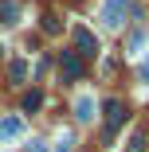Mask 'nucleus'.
<instances>
[{
    "mask_svg": "<svg viewBox=\"0 0 149 152\" xmlns=\"http://www.w3.org/2000/svg\"><path fill=\"white\" fill-rule=\"evenodd\" d=\"M71 39H75V55H79V58H94V55L102 51V43H98V35L90 31V27H75Z\"/></svg>",
    "mask_w": 149,
    "mask_h": 152,
    "instance_id": "f257e3e1",
    "label": "nucleus"
},
{
    "mask_svg": "<svg viewBox=\"0 0 149 152\" xmlns=\"http://www.w3.org/2000/svg\"><path fill=\"white\" fill-rule=\"evenodd\" d=\"M102 109H106V133H102V137H106V140H114L118 125L126 121V105L118 102V98H106V105H102Z\"/></svg>",
    "mask_w": 149,
    "mask_h": 152,
    "instance_id": "f03ea898",
    "label": "nucleus"
},
{
    "mask_svg": "<svg viewBox=\"0 0 149 152\" xmlns=\"http://www.w3.org/2000/svg\"><path fill=\"white\" fill-rule=\"evenodd\" d=\"M59 78H63V82H79L82 78V58L75 51H63V55H59Z\"/></svg>",
    "mask_w": 149,
    "mask_h": 152,
    "instance_id": "7ed1b4c3",
    "label": "nucleus"
},
{
    "mask_svg": "<svg viewBox=\"0 0 149 152\" xmlns=\"http://www.w3.org/2000/svg\"><path fill=\"white\" fill-rule=\"evenodd\" d=\"M126 8H130V0H106V4H102V23L106 27H122Z\"/></svg>",
    "mask_w": 149,
    "mask_h": 152,
    "instance_id": "20e7f679",
    "label": "nucleus"
},
{
    "mask_svg": "<svg viewBox=\"0 0 149 152\" xmlns=\"http://www.w3.org/2000/svg\"><path fill=\"white\" fill-rule=\"evenodd\" d=\"M24 137V121L20 117H0V144H12Z\"/></svg>",
    "mask_w": 149,
    "mask_h": 152,
    "instance_id": "39448f33",
    "label": "nucleus"
},
{
    "mask_svg": "<svg viewBox=\"0 0 149 152\" xmlns=\"http://www.w3.org/2000/svg\"><path fill=\"white\" fill-rule=\"evenodd\" d=\"M0 23H20V0H0Z\"/></svg>",
    "mask_w": 149,
    "mask_h": 152,
    "instance_id": "423d86ee",
    "label": "nucleus"
},
{
    "mask_svg": "<svg viewBox=\"0 0 149 152\" xmlns=\"http://www.w3.org/2000/svg\"><path fill=\"white\" fill-rule=\"evenodd\" d=\"M8 78L12 82H24L27 78V58H12V63H8Z\"/></svg>",
    "mask_w": 149,
    "mask_h": 152,
    "instance_id": "0eeeda50",
    "label": "nucleus"
},
{
    "mask_svg": "<svg viewBox=\"0 0 149 152\" xmlns=\"http://www.w3.org/2000/svg\"><path fill=\"white\" fill-rule=\"evenodd\" d=\"M90 109H94V102H90V98H79V102H75V117H79V121H90V117H94Z\"/></svg>",
    "mask_w": 149,
    "mask_h": 152,
    "instance_id": "6e6552de",
    "label": "nucleus"
},
{
    "mask_svg": "<svg viewBox=\"0 0 149 152\" xmlns=\"http://www.w3.org/2000/svg\"><path fill=\"white\" fill-rule=\"evenodd\" d=\"M20 105H24L27 113H32V109H39V105H43V94H39V90H27V94H24V102H20Z\"/></svg>",
    "mask_w": 149,
    "mask_h": 152,
    "instance_id": "1a4fd4ad",
    "label": "nucleus"
},
{
    "mask_svg": "<svg viewBox=\"0 0 149 152\" xmlns=\"http://www.w3.org/2000/svg\"><path fill=\"white\" fill-rule=\"evenodd\" d=\"M71 148H75V137H71V133H59V140H55L51 152H71Z\"/></svg>",
    "mask_w": 149,
    "mask_h": 152,
    "instance_id": "9d476101",
    "label": "nucleus"
},
{
    "mask_svg": "<svg viewBox=\"0 0 149 152\" xmlns=\"http://www.w3.org/2000/svg\"><path fill=\"white\" fill-rule=\"evenodd\" d=\"M43 31H47V35L59 31V20H55V16H43Z\"/></svg>",
    "mask_w": 149,
    "mask_h": 152,
    "instance_id": "9b49d317",
    "label": "nucleus"
},
{
    "mask_svg": "<svg viewBox=\"0 0 149 152\" xmlns=\"http://www.w3.org/2000/svg\"><path fill=\"white\" fill-rule=\"evenodd\" d=\"M141 43H145V31H133V35H130V51H137Z\"/></svg>",
    "mask_w": 149,
    "mask_h": 152,
    "instance_id": "f8f14e48",
    "label": "nucleus"
},
{
    "mask_svg": "<svg viewBox=\"0 0 149 152\" xmlns=\"http://www.w3.org/2000/svg\"><path fill=\"white\" fill-rule=\"evenodd\" d=\"M126 152H145V137H133V140H130V148H126Z\"/></svg>",
    "mask_w": 149,
    "mask_h": 152,
    "instance_id": "ddd939ff",
    "label": "nucleus"
},
{
    "mask_svg": "<svg viewBox=\"0 0 149 152\" xmlns=\"http://www.w3.org/2000/svg\"><path fill=\"white\" fill-rule=\"evenodd\" d=\"M137 78H141V82H149V55H145V63L137 66Z\"/></svg>",
    "mask_w": 149,
    "mask_h": 152,
    "instance_id": "4468645a",
    "label": "nucleus"
},
{
    "mask_svg": "<svg viewBox=\"0 0 149 152\" xmlns=\"http://www.w3.org/2000/svg\"><path fill=\"white\" fill-rule=\"evenodd\" d=\"M27 152H47V144H43V140H32V148H27Z\"/></svg>",
    "mask_w": 149,
    "mask_h": 152,
    "instance_id": "2eb2a0df",
    "label": "nucleus"
},
{
    "mask_svg": "<svg viewBox=\"0 0 149 152\" xmlns=\"http://www.w3.org/2000/svg\"><path fill=\"white\" fill-rule=\"evenodd\" d=\"M0 58H4V43H0Z\"/></svg>",
    "mask_w": 149,
    "mask_h": 152,
    "instance_id": "dca6fc26",
    "label": "nucleus"
}]
</instances>
